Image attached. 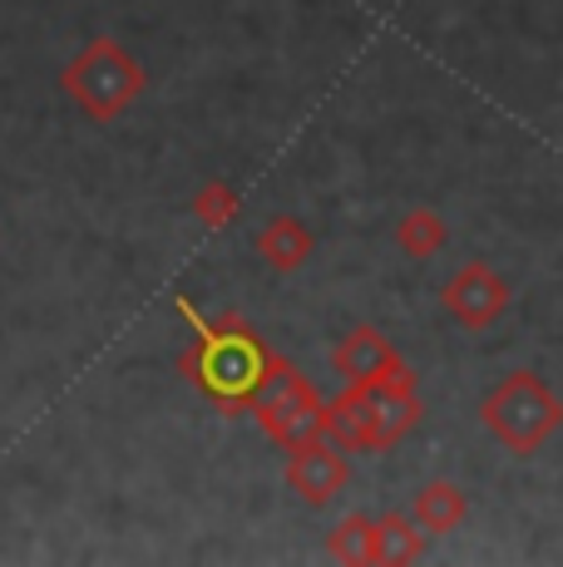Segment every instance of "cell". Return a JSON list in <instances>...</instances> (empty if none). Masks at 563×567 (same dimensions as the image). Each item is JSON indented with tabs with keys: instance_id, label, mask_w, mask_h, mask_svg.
<instances>
[{
	"instance_id": "8fae6325",
	"label": "cell",
	"mask_w": 563,
	"mask_h": 567,
	"mask_svg": "<svg viewBox=\"0 0 563 567\" xmlns=\"http://www.w3.org/2000/svg\"><path fill=\"white\" fill-rule=\"evenodd\" d=\"M420 553H426V543L416 538V528H410V518H381L376 523V563H416Z\"/></svg>"
},
{
	"instance_id": "3957f363",
	"label": "cell",
	"mask_w": 563,
	"mask_h": 567,
	"mask_svg": "<svg viewBox=\"0 0 563 567\" xmlns=\"http://www.w3.org/2000/svg\"><path fill=\"white\" fill-rule=\"evenodd\" d=\"M559 420H563V405L554 400V390L539 375H529V370H514L504 385H494L484 395V424L514 454H534L559 430Z\"/></svg>"
},
{
	"instance_id": "ba28073f",
	"label": "cell",
	"mask_w": 563,
	"mask_h": 567,
	"mask_svg": "<svg viewBox=\"0 0 563 567\" xmlns=\"http://www.w3.org/2000/svg\"><path fill=\"white\" fill-rule=\"evenodd\" d=\"M346 478H351V468H346V454L331 450V444L321 440H307L291 450V464H287V484L297 488L307 504H327V498H337L346 488Z\"/></svg>"
},
{
	"instance_id": "4fadbf2b",
	"label": "cell",
	"mask_w": 563,
	"mask_h": 567,
	"mask_svg": "<svg viewBox=\"0 0 563 567\" xmlns=\"http://www.w3.org/2000/svg\"><path fill=\"white\" fill-rule=\"evenodd\" d=\"M396 243L406 247L410 257H430L440 243H446V227H440V217H436V213H410L406 223H400Z\"/></svg>"
},
{
	"instance_id": "7c38bea8",
	"label": "cell",
	"mask_w": 563,
	"mask_h": 567,
	"mask_svg": "<svg viewBox=\"0 0 563 567\" xmlns=\"http://www.w3.org/2000/svg\"><path fill=\"white\" fill-rule=\"evenodd\" d=\"M331 558L341 563H376V523L371 518H346L331 533Z\"/></svg>"
},
{
	"instance_id": "52a82bcc",
	"label": "cell",
	"mask_w": 563,
	"mask_h": 567,
	"mask_svg": "<svg viewBox=\"0 0 563 567\" xmlns=\"http://www.w3.org/2000/svg\"><path fill=\"white\" fill-rule=\"evenodd\" d=\"M337 370L351 385H371V380H391V385H416L410 380V370L400 365V355L391 351V341H386L381 331H371V326H361V331H351L341 341L337 351Z\"/></svg>"
},
{
	"instance_id": "277c9868",
	"label": "cell",
	"mask_w": 563,
	"mask_h": 567,
	"mask_svg": "<svg viewBox=\"0 0 563 567\" xmlns=\"http://www.w3.org/2000/svg\"><path fill=\"white\" fill-rule=\"evenodd\" d=\"M144 90V74H139L134 54L114 40H94L80 60L64 70V94L84 109L90 118H114Z\"/></svg>"
},
{
	"instance_id": "30bf717a",
	"label": "cell",
	"mask_w": 563,
	"mask_h": 567,
	"mask_svg": "<svg viewBox=\"0 0 563 567\" xmlns=\"http://www.w3.org/2000/svg\"><path fill=\"white\" fill-rule=\"evenodd\" d=\"M416 518L426 523L430 533H450V528H460L464 523V494L454 484H430V488H420V498H416Z\"/></svg>"
},
{
	"instance_id": "5b68a950",
	"label": "cell",
	"mask_w": 563,
	"mask_h": 567,
	"mask_svg": "<svg viewBox=\"0 0 563 567\" xmlns=\"http://www.w3.org/2000/svg\"><path fill=\"white\" fill-rule=\"evenodd\" d=\"M253 414L263 420V430L273 434L277 444H287V450L327 434V405L311 395V385L297 375V370L282 365V361L273 365V375L263 380V390L253 395Z\"/></svg>"
},
{
	"instance_id": "7a4b0ae2",
	"label": "cell",
	"mask_w": 563,
	"mask_h": 567,
	"mask_svg": "<svg viewBox=\"0 0 563 567\" xmlns=\"http://www.w3.org/2000/svg\"><path fill=\"white\" fill-rule=\"evenodd\" d=\"M416 385H391V380H371V385H351L341 400L327 405V434L341 450H386L416 424Z\"/></svg>"
},
{
	"instance_id": "9c48e42d",
	"label": "cell",
	"mask_w": 563,
	"mask_h": 567,
	"mask_svg": "<svg viewBox=\"0 0 563 567\" xmlns=\"http://www.w3.org/2000/svg\"><path fill=\"white\" fill-rule=\"evenodd\" d=\"M257 252L273 261L277 271H291L311 257V233L297 217H273V223L263 227V237H257Z\"/></svg>"
},
{
	"instance_id": "8992f818",
	"label": "cell",
	"mask_w": 563,
	"mask_h": 567,
	"mask_svg": "<svg viewBox=\"0 0 563 567\" xmlns=\"http://www.w3.org/2000/svg\"><path fill=\"white\" fill-rule=\"evenodd\" d=\"M504 307H509V287H504L500 271H490L484 261H470L460 277L446 281V311L460 326H470V331L500 321Z\"/></svg>"
},
{
	"instance_id": "6da1fadb",
	"label": "cell",
	"mask_w": 563,
	"mask_h": 567,
	"mask_svg": "<svg viewBox=\"0 0 563 567\" xmlns=\"http://www.w3.org/2000/svg\"><path fill=\"white\" fill-rule=\"evenodd\" d=\"M178 307L193 321V331H198V355L188 361L198 385L208 390V395H218L223 405H247V400L263 390V380L273 375L277 355H267L263 346H257V336L243 331V326H233V331H208L188 301H178Z\"/></svg>"
},
{
	"instance_id": "5bb4252c",
	"label": "cell",
	"mask_w": 563,
	"mask_h": 567,
	"mask_svg": "<svg viewBox=\"0 0 563 567\" xmlns=\"http://www.w3.org/2000/svg\"><path fill=\"white\" fill-rule=\"evenodd\" d=\"M233 207H237V198L227 188H208L198 198V213H203V223L208 227H218V223H227V217H233Z\"/></svg>"
}]
</instances>
